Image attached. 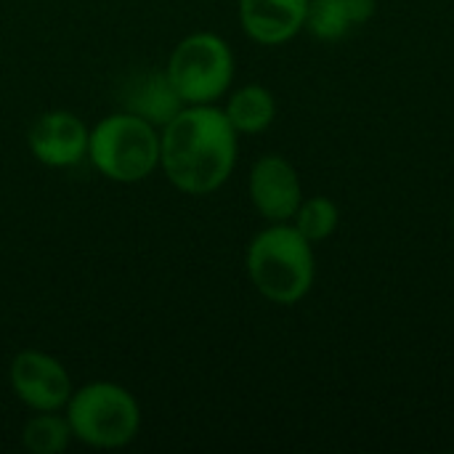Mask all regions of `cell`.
I'll list each match as a JSON object with an SVG mask.
<instances>
[{"label": "cell", "instance_id": "cell-16", "mask_svg": "<svg viewBox=\"0 0 454 454\" xmlns=\"http://www.w3.org/2000/svg\"><path fill=\"white\" fill-rule=\"evenodd\" d=\"M452 229H454V215H452Z\"/></svg>", "mask_w": 454, "mask_h": 454}, {"label": "cell", "instance_id": "cell-14", "mask_svg": "<svg viewBox=\"0 0 454 454\" xmlns=\"http://www.w3.org/2000/svg\"><path fill=\"white\" fill-rule=\"evenodd\" d=\"M348 27H354L343 0H309L306 11V27L314 37L335 43L348 35Z\"/></svg>", "mask_w": 454, "mask_h": 454}, {"label": "cell", "instance_id": "cell-13", "mask_svg": "<svg viewBox=\"0 0 454 454\" xmlns=\"http://www.w3.org/2000/svg\"><path fill=\"white\" fill-rule=\"evenodd\" d=\"M338 221H340V213L335 207L333 200L327 197H311V200H303L293 215V226L311 242H325L335 234L338 229Z\"/></svg>", "mask_w": 454, "mask_h": 454}, {"label": "cell", "instance_id": "cell-8", "mask_svg": "<svg viewBox=\"0 0 454 454\" xmlns=\"http://www.w3.org/2000/svg\"><path fill=\"white\" fill-rule=\"evenodd\" d=\"M250 202L261 218L269 223H287L293 221L298 205L303 202V189L298 170L279 154H263L247 178Z\"/></svg>", "mask_w": 454, "mask_h": 454}, {"label": "cell", "instance_id": "cell-4", "mask_svg": "<svg viewBox=\"0 0 454 454\" xmlns=\"http://www.w3.org/2000/svg\"><path fill=\"white\" fill-rule=\"evenodd\" d=\"M64 415L72 439L90 450H122L141 431L138 399L112 380H90L74 388Z\"/></svg>", "mask_w": 454, "mask_h": 454}, {"label": "cell", "instance_id": "cell-6", "mask_svg": "<svg viewBox=\"0 0 454 454\" xmlns=\"http://www.w3.org/2000/svg\"><path fill=\"white\" fill-rule=\"evenodd\" d=\"M8 383L29 412H61L74 391L67 367L37 348H24L11 359Z\"/></svg>", "mask_w": 454, "mask_h": 454}, {"label": "cell", "instance_id": "cell-15", "mask_svg": "<svg viewBox=\"0 0 454 454\" xmlns=\"http://www.w3.org/2000/svg\"><path fill=\"white\" fill-rule=\"evenodd\" d=\"M343 5H346V11L351 16L354 27L356 24H364L375 13V0H343Z\"/></svg>", "mask_w": 454, "mask_h": 454}, {"label": "cell", "instance_id": "cell-12", "mask_svg": "<svg viewBox=\"0 0 454 454\" xmlns=\"http://www.w3.org/2000/svg\"><path fill=\"white\" fill-rule=\"evenodd\" d=\"M72 428L61 412H32L21 428V447L29 454H61L72 444Z\"/></svg>", "mask_w": 454, "mask_h": 454}, {"label": "cell", "instance_id": "cell-3", "mask_svg": "<svg viewBox=\"0 0 454 454\" xmlns=\"http://www.w3.org/2000/svg\"><path fill=\"white\" fill-rule=\"evenodd\" d=\"M88 162L106 181L141 184L160 168V128L125 109L106 114L90 128Z\"/></svg>", "mask_w": 454, "mask_h": 454}, {"label": "cell", "instance_id": "cell-1", "mask_svg": "<svg viewBox=\"0 0 454 454\" xmlns=\"http://www.w3.org/2000/svg\"><path fill=\"white\" fill-rule=\"evenodd\" d=\"M237 138L221 106L186 104L160 128V170L181 194H213L234 173Z\"/></svg>", "mask_w": 454, "mask_h": 454}, {"label": "cell", "instance_id": "cell-5", "mask_svg": "<svg viewBox=\"0 0 454 454\" xmlns=\"http://www.w3.org/2000/svg\"><path fill=\"white\" fill-rule=\"evenodd\" d=\"M165 74L184 104H215L234 82V53L215 32H192L176 43Z\"/></svg>", "mask_w": 454, "mask_h": 454}, {"label": "cell", "instance_id": "cell-11", "mask_svg": "<svg viewBox=\"0 0 454 454\" xmlns=\"http://www.w3.org/2000/svg\"><path fill=\"white\" fill-rule=\"evenodd\" d=\"M226 120L239 136H258L266 128H271L277 117V101L274 93L266 85L250 82L237 90L226 93V104L221 106Z\"/></svg>", "mask_w": 454, "mask_h": 454}, {"label": "cell", "instance_id": "cell-2", "mask_svg": "<svg viewBox=\"0 0 454 454\" xmlns=\"http://www.w3.org/2000/svg\"><path fill=\"white\" fill-rule=\"evenodd\" d=\"M245 269L253 287L277 306L303 301L314 285V245L287 221L258 231L245 253Z\"/></svg>", "mask_w": 454, "mask_h": 454}, {"label": "cell", "instance_id": "cell-7", "mask_svg": "<svg viewBox=\"0 0 454 454\" xmlns=\"http://www.w3.org/2000/svg\"><path fill=\"white\" fill-rule=\"evenodd\" d=\"M90 128L69 109H48L37 114L27 130V146L32 157L53 170H67L88 160Z\"/></svg>", "mask_w": 454, "mask_h": 454}, {"label": "cell", "instance_id": "cell-9", "mask_svg": "<svg viewBox=\"0 0 454 454\" xmlns=\"http://www.w3.org/2000/svg\"><path fill=\"white\" fill-rule=\"evenodd\" d=\"M309 0H239V24L258 45H282L306 27Z\"/></svg>", "mask_w": 454, "mask_h": 454}, {"label": "cell", "instance_id": "cell-10", "mask_svg": "<svg viewBox=\"0 0 454 454\" xmlns=\"http://www.w3.org/2000/svg\"><path fill=\"white\" fill-rule=\"evenodd\" d=\"M122 101H125V112H133L157 128L170 122L186 106L181 96L176 93L173 82L168 80L165 69H152V72L133 77L128 82Z\"/></svg>", "mask_w": 454, "mask_h": 454}]
</instances>
